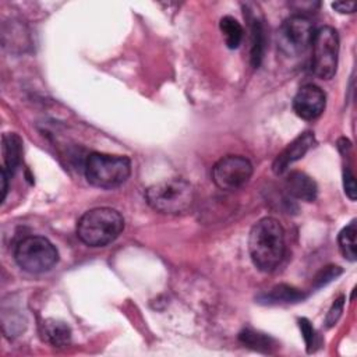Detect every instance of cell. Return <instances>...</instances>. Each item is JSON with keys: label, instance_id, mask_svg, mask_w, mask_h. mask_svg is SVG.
<instances>
[{"label": "cell", "instance_id": "4", "mask_svg": "<svg viewBox=\"0 0 357 357\" xmlns=\"http://www.w3.org/2000/svg\"><path fill=\"white\" fill-rule=\"evenodd\" d=\"M86 181L102 190H112L127 181L131 173V162L127 156L92 152L84 165Z\"/></svg>", "mask_w": 357, "mask_h": 357}, {"label": "cell", "instance_id": "16", "mask_svg": "<svg viewBox=\"0 0 357 357\" xmlns=\"http://www.w3.org/2000/svg\"><path fill=\"white\" fill-rule=\"evenodd\" d=\"M219 26L225 36L226 46L229 49H237L240 46V43L243 40V35H244L241 24L234 17L225 15L220 18Z\"/></svg>", "mask_w": 357, "mask_h": 357}, {"label": "cell", "instance_id": "7", "mask_svg": "<svg viewBox=\"0 0 357 357\" xmlns=\"http://www.w3.org/2000/svg\"><path fill=\"white\" fill-rule=\"evenodd\" d=\"M312 38V22L301 14L290 15L278 31V47L287 56H298L308 49Z\"/></svg>", "mask_w": 357, "mask_h": 357}, {"label": "cell", "instance_id": "22", "mask_svg": "<svg viewBox=\"0 0 357 357\" xmlns=\"http://www.w3.org/2000/svg\"><path fill=\"white\" fill-rule=\"evenodd\" d=\"M343 187H344L346 195H347L351 201H354V199H356V192H357V190H356L354 176H353V173H351V170H350L349 167H346L344 172H343Z\"/></svg>", "mask_w": 357, "mask_h": 357}, {"label": "cell", "instance_id": "8", "mask_svg": "<svg viewBox=\"0 0 357 357\" xmlns=\"http://www.w3.org/2000/svg\"><path fill=\"white\" fill-rule=\"evenodd\" d=\"M252 176L251 162L241 155H227L212 167V180L226 191H234L248 183Z\"/></svg>", "mask_w": 357, "mask_h": 357}, {"label": "cell", "instance_id": "15", "mask_svg": "<svg viewBox=\"0 0 357 357\" xmlns=\"http://www.w3.org/2000/svg\"><path fill=\"white\" fill-rule=\"evenodd\" d=\"M250 21V38H251V49H250V59L254 67H258L265 49V35H264V25L262 21L257 15H248Z\"/></svg>", "mask_w": 357, "mask_h": 357}, {"label": "cell", "instance_id": "13", "mask_svg": "<svg viewBox=\"0 0 357 357\" xmlns=\"http://www.w3.org/2000/svg\"><path fill=\"white\" fill-rule=\"evenodd\" d=\"M305 298V293L301 290L289 286V284H276L272 289H269L265 293H261L257 297V301L261 304H291V303H298Z\"/></svg>", "mask_w": 357, "mask_h": 357}, {"label": "cell", "instance_id": "17", "mask_svg": "<svg viewBox=\"0 0 357 357\" xmlns=\"http://www.w3.org/2000/svg\"><path fill=\"white\" fill-rule=\"evenodd\" d=\"M238 339L248 347L254 349V350H258V351H264V353H271L272 349L276 347V343L275 340L265 335V333H259V332H255L252 329H243L238 335Z\"/></svg>", "mask_w": 357, "mask_h": 357}, {"label": "cell", "instance_id": "1", "mask_svg": "<svg viewBox=\"0 0 357 357\" xmlns=\"http://www.w3.org/2000/svg\"><path fill=\"white\" fill-rule=\"evenodd\" d=\"M284 230L275 218L259 219L250 230L248 251L254 265L262 272L275 271L284 257Z\"/></svg>", "mask_w": 357, "mask_h": 357}, {"label": "cell", "instance_id": "18", "mask_svg": "<svg viewBox=\"0 0 357 357\" xmlns=\"http://www.w3.org/2000/svg\"><path fill=\"white\" fill-rule=\"evenodd\" d=\"M339 250L350 262L356 261V220L346 225L337 236Z\"/></svg>", "mask_w": 357, "mask_h": 357}, {"label": "cell", "instance_id": "6", "mask_svg": "<svg viewBox=\"0 0 357 357\" xmlns=\"http://www.w3.org/2000/svg\"><path fill=\"white\" fill-rule=\"evenodd\" d=\"M311 70L321 79H331L337 68L339 35L332 26H321L312 38Z\"/></svg>", "mask_w": 357, "mask_h": 357}, {"label": "cell", "instance_id": "2", "mask_svg": "<svg viewBox=\"0 0 357 357\" xmlns=\"http://www.w3.org/2000/svg\"><path fill=\"white\" fill-rule=\"evenodd\" d=\"M123 229L121 213L107 206L89 209L77 222V236L89 247H105L113 243Z\"/></svg>", "mask_w": 357, "mask_h": 357}, {"label": "cell", "instance_id": "20", "mask_svg": "<svg viewBox=\"0 0 357 357\" xmlns=\"http://www.w3.org/2000/svg\"><path fill=\"white\" fill-rule=\"evenodd\" d=\"M343 307H344V296H339V297L333 301V304L331 305V308H329V311H328V314H326L325 324H326L328 328L333 326V325L337 322V319H339L340 315H342Z\"/></svg>", "mask_w": 357, "mask_h": 357}, {"label": "cell", "instance_id": "11", "mask_svg": "<svg viewBox=\"0 0 357 357\" xmlns=\"http://www.w3.org/2000/svg\"><path fill=\"white\" fill-rule=\"evenodd\" d=\"M284 185L287 192L300 201L312 202L315 201L318 194L317 183L304 172H298V170L290 172L286 177Z\"/></svg>", "mask_w": 357, "mask_h": 357}, {"label": "cell", "instance_id": "23", "mask_svg": "<svg viewBox=\"0 0 357 357\" xmlns=\"http://www.w3.org/2000/svg\"><path fill=\"white\" fill-rule=\"evenodd\" d=\"M332 8L340 14H351L356 11L354 1H335L332 3Z\"/></svg>", "mask_w": 357, "mask_h": 357}, {"label": "cell", "instance_id": "12", "mask_svg": "<svg viewBox=\"0 0 357 357\" xmlns=\"http://www.w3.org/2000/svg\"><path fill=\"white\" fill-rule=\"evenodd\" d=\"M3 169L11 177L22 159V139L15 132H4L1 137Z\"/></svg>", "mask_w": 357, "mask_h": 357}, {"label": "cell", "instance_id": "3", "mask_svg": "<svg viewBox=\"0 0 357 357\" xmlns=\"http://www.w3.org/2000/svg\"><path fill=\"white\" fill-rule=\"evenodd\" d=\"M148 205L156 212L180 215L194 204V187L184 178H169L152 184L145 191Z\"/></svg>", "mask_w": 357, "mask_h": 357}, {"label": "cell", "instance_id": "19", "mask_svg": "<svg viewBox=\"0 0 357 357\" xmlns=\"http://www.w3.org/2000/svg\"><path fill=\"white\" fill-rule=\"evenodd\" d=\"M342 273H343V269L337 265L324 266L314 278V287H322L329 282H332L333 279H336L337 276H340Z\"/></svg>", "mask_w": 357, "mask_h": 357}, {"label": "cell", "instance_id": "14", "mask_svg": "<svg viewBox=\"0 0 357 357\" xmlns=\"http://www.w3.org/2000/svg\"><path fill=\"white\" fill-rule=\"evenodd\" d=\"M71 328L60 319L49 318L42 324L43 339L54 347H66L71 342Z\"/></svg>", "mask_w": 357, "mask_h": 357}, {"label": "cell", "instance_id": "21", "mask_svg": "<svg viewBox=\"0 0 357 357\" xmlns=\"http://www.w3.org/2000/svg\"><path fill=\"white\" fill-rule=\"evenodd\" d=\"M298 326H300V329H301L304 342H305V344H307V350H308V353H310V351H311V347L314 346V337H315L314 328L311 326L310 321L305 319V318L298 319Z\"/></svg>", "mask_w": 357, "mask_h": 357}, {"label": "cell", "instance_id": "9", "mask_svg": "<svg viewBox=\"0 0 357 357\" xmlns=\"http://www.w3.org/2000/svg\"><path fill=\"white\" fill-rule=\"evenodd\" d=\"M326 96L324 91L314 85L305 84L298 88L293 98V110L303 120H315L325 110Z\"/></svg>", "mask_w": 357, "mask_h": 357}, {"label": "cell", "instance_id": "5", "mask_svg": "<svg viewBox=\"0 0 357 357\" xmlns=\"http://www.w3.org/2000/svg\"><path fill=\"white\" fill-rule=\"evenodd\" d=\"M17 265L29 273H42L52 269L59 261V252L52 241L43 236H28L14 248Z\"/></svg>", "mask_w": 357, "mask_h": 357}, {"label": "cell", "instance_id": "24", "mask_svg": "<svg viewBox=\"0 0 357 357\" xmlns=\"http://www.w3.org/2000/svg\"><path fill=\"white\" fill-rule=\"evenodd\" d=\"M8 178H10V176H8V173L1 167V191H3V201H4V198H6V195H7V190H8V185H7V181H8Z\"/></svg>", "mask_w": 357, "mask_h": 357}, {"label": "cell", "instance_id": "10", "mask_svg": "<svg viewBox=\"0 0 357 357\" xmlns=\"http://www.w3.org/2000/svg\"><path fill=\"white\" fill-rule=\"evenodd\" d=\"M315 138L311 131H305L296 137L273 160L272 170L275 174H283L287 172L289 166L298 159H301L314 145Z\"/></svg>", "mask_w": 357, "mask_h": 357}]
</instances>
